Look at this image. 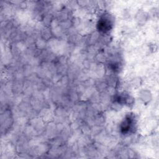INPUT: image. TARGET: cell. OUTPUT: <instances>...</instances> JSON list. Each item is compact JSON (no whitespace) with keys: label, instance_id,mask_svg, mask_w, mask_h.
Returning a JSON list of instances; mask_svg holds the SVG:
<instances>
[{"label":"cell","instance_id":"1","mask_svg":"<svg viewBox=\"0 0 159 159\" xmlns=\"http://www.w3.org/2000/svg\"><path fill=\"white\" fill-rule=\"evenodd\" d=\"M112 23L109 16H102L98 23V29L100 32L106 33L112 28Z\"/></svg>","mask_w":159,"mask_h":159},{"label":"cell","instance_id":"2","mask_svg":"<svg viewBox=\"0 0 159 159\" xmlns=\"http://www.w3.org/2000/svg\"><path fill=\"white\" fill-rule=\"evenodd\" d=\"M134 119L132 116L125 117L120 125V130L122 134H128L133 129L134 125Z\"/></svg>","mask_w":159,"mask_h":159}]
</instances>
